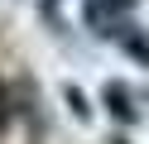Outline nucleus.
Listing matches in <instances>:
<instances>
[{
  "label": "nucleus",
  "mask_w": 149,
  "mask_h": 144,
  "mask_svg": "<svg viewBox=\"0 0 149 144\" xmlns=\"http://www.w3.org/2000/svg\"><path fill=\"white\" fill-rule=\"evenodd\" d=\"M0 125H5V86H0Z\"/></svg>",
  "instance_id": "obj_1"
}]
</instances>
